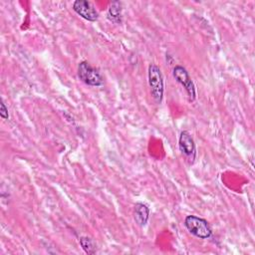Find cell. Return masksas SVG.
<instances>
[{
    "label": "cell",
    "instance_id": "cell-4",
    "mask_svg": "<svg viewBox=\"0 0 255 255\" xmlns=\"http://www.w3.org/2000/svg\"><path fill=\"white\" fill-rule=\"evenodd\" d=\"M173 77L179 84H181L185 88L189 97V101H194L195 87L185 68H183L182 66H175L173 68Z\"/></svg>",
    "mask_w": 255,
    "mask_h": 255
},
{
    "label": "cell",
    "instance_id": "cell-9",
    "mask_svg": "<svg viewBox=\"0 0 255 255\" xmlns=\"http://www.w3.org/2000/svg\"><path fill=\"white\" fill-rule=\"evenodd\" d=\"M80 244L87 254H95L96 253V245L91 238L82 236L80 238Z\"/></svg>",
    "mask_w": 255,
    "mask_h": 255
},
{
    "label": "cell",
    "instance_id": "cell-7",
    "mask_svg": "<svg viewBox=\"0 0 255 255\" xmlns=\"http://www.w3.org/2000/svg\"><path fill=\"white\" fill-rule=\"evenodd\" d=\"M149 218V208L146 204L137 202L134 205V220L139 226H144Z\"/></svg>",
    "mask_w": 255,
    "mask_h": 255
},
{
    "label": "cell",
    "instance_id": "cell-3",
    "mask_svg": "<svg viewBox=\"0 0 255 255\" xmlns=\"http://www.w3.org/2000/svg\"><path fill=\"white\" fill-rule=\"evenodd\" d=\"M78 76L81 81L85 84L93 87L102 86L104 83V79L100 72L93 68L88 62H81L78 67Z\"/></svg>",
    "mask_w": 255,
    "mask_h": 255
},
{
    "label": "cell",
    "instance_id": "cell-10",
    "mask_svg": "<svg viewBox=\"0 0 255 255\" xmlns=\"http://www.w3.org/2000/svg\"><path fill=\"white\" fill-rule=\"evenodd\" d=\"M0 116L2 119L4 120H8L9 118V115H8V109L6 108L5 104L3 101H1V104H0Z\"/></svg>",
    "mask_w": 255,
    "mask_h": 255
},
{
    "label": "cell",
    "instance_id": "cell-8",
    "mask_svg": "<svg viewBox=\"0 0 255 255\" xmlns=\"http://www.w3.org/2000/svg\"><path fill=\"white\" fill-rule=\"evenodd\" d=\"M108 19L117 24L122 22V3L120 1L111 3L108 10Z\"/></svg>",
    "mask_w": 255,
    "mask_h": 255
},
{
    "label": "cell",
    "instance_id": "cell-6",
    "mask_svg": "<svg viewBox=\"0 0 255 255\" xmlns=\"http://www.w3.org/2000/svg\"><path fill=\"white\" fill-rule=\"evenodd\" d=\"M73 9L78 15L91 22L96 21L99 17V14L94 6L86 0H76L73 3Z\"/></svg>",
    "mask_w": 255,
    "mask_h": 255
},
{
    "label": "cell",
    "instance_id": "cell-1",
    "mask_svg": "<svg viewBox=\"0 0 255 255\" xmlns=\"http://www.w3.org/2000/svg\"><path fill=\"white\" fill-rule=\"evenodd\" d=\"M184 226L192 235L201 239H207L212 235L209 223L205 219L195 215L186 216L184 219Z\"/></svg>",
    "mask_w": 255,
    "mask_h": 255
},
{
    "label": "cell",
    "instance_id": "cell-5",
    "mask_svg": "<svg viewBox=\"0 0 255 255\" xmlns=\"http://www.w3.org/2000/svg\"><path fill=\"white\" fill-rule=\"evenodd\" d=\"M178 145L180 151L192 162L196 155V148L194 140L188 131H181L178 139Z\"/></svg>",
    "mask_w": 255,
    "mask_h": 255
},
{
    "label": "cell",
    "instance_id": "cell-2",
    "mask_svg": "<svg viewBox=\"0 0 255 255\" xmlns=\"http://www.w3.org/2000/svg\"><path fill=\"white\" fill-rule=\"evenodd\" d=\"M148 85L150 93L156 104H160L163 98V78L160 69L151 64L148 67Z\"/></svg>",
    "mask_w": 255,
    "mask_h": 255
}]
</instances>
